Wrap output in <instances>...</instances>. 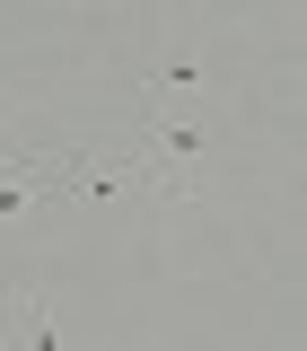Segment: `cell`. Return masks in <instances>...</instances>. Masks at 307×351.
Instances as JSON below:
<instances>
[{"label":"cell","mask_w":307,"mask_h":351,"mask_svg":"<svg viewBox=\"0 0 307 351\" xmlns=\"http://www.w3.org/2000/svg\"><path fill=\"white\" fill-rule=\"evenodd\" d=\"M0 351H71L62 343V316L36 281H9L0 290Z\"/></svg>","instance_id":"3"},{"label":"cell","mask_w":307,"mask_h":351,"mask_svg":"<svg viewBox=\"0 0 307 351\" xmlns=\"http://www.w3.org/2000/svg\"><path fill=\"white\" fill-rule=\"evenodd\" d=\"M44 211H53V202H44L36 184H27V176L0 158V228H9V219H44Z\"/></svg>","instance_id":"4"},{"label":"cell","mask_w":307,"mask_h":351,"mask_svg":"<svg viewBox=\"0 0 307 351\" xmlns=\"http://www.w3.org/2000/svg\"><path fill=\"white\" fill-rule=\"evenodd\" d=\"M132 97H140V106H193V114H202V106L219 97V62L193 36H167V53L132 80Z\"/></svg>","instance_id":"2"},{"label":"cell","mask_w":307,"mask_h":351,"mask_svg":"<svg viewBox=\"0 0 307 351\" xmlns=\"http://www.w3.org/2000/svg\"><path fill=\"white\" fill-rule=\"evenodd\" d=\"M0 123H9V97H0Z\"/></svg>","instance_id":"5"},{"label":"cell","mask_w":307,"mask_h":351,"mask_svg":"<svg viewBox=\"0 0 307 351\" xmlns=\"http://www.w3.org/2000/svg\"><path fill=\"white\" fill-rule=\"evenodd\" d=\"M132 149H140V167L158 184V211H184V202L202 193V167L219 158V123L193 114V106H140Z\"/></svg>","instance_id":"1"}]
</instances>
